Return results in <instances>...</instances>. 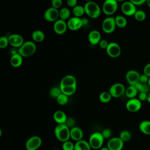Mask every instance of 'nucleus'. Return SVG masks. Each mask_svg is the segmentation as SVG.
Here are the masks:
<instances>
[{
	"label": "nucleus",
	"instance_id": "obj_1",
	"mask_svg": "<svg viewBox=\"0 0 150 150\" xmlns=\"http://www.w3.org/2000/svg\"><path fill=\"white\" fill-rule=\"evenodd\" d=\"M56 138L60 142H64L70 138V129L65 124H57L54 130Z\"/></svg>",
	"mask_w": 150,
	"mask_h": 150
},
{
	"label": "nucleus",
	"instance_id": "obj_2",
	"mask_svg": "<svg viewBox=\"0 0 150 150\" xmlns=\"http://www.w3.org/2000/svg\"><path fill=\"white\" fill-rule=\"evenodd\" d=\"M85 13L91 18L98 17L101 13L99 5L94 1H87L84 5Z\"/></svg>",
	"mask_w": 150,
	"mask_h": 150
},
{
	"label": "nucleus",
	"instance_id": "obj_3",
	"mask_svg": "<svg viewBox=\"0 0 150 150\" xmlns=\"http://www.w3.org/2000/svg\"><path fill=\"white\" fill-rule=\"evenodd\" d=\"M36 50V46L35 43L32 41H26L19 48L18 53L22 57H26L30 56Z\"/></svg>",
	"mask_w": 150,
	"mask_h": 150
},
{
	"label": "nucleus",
	"instance_id": "obj_4",
	"mask_svg": "<svg viewBox=\"0 0 150 150\" xmlns=\"http://www.w3.org/2000/svg\"><path fill=\"white\" fill-rule=\"evenodd\" d=\"M104 138L101 132H95L92 133L88 139L89 144L94 150H99L103 147Z\"/></svg>",
	"mask_w": 150,
	"mask_h": 150
},
{
	"label": "nucleus",
	"instance_id": "obj_5",
	"mask_svg": "<svg viewBox=\"0 0 150 150\" xmlns=\"http://www.w3.org/2000/svg\"><path fill=\"white\" fill-rule=\"evenodd\" d=\"M42 143V139L39 136H32L28 138L25 143L26 150H37L40 148Z\"/></svg>",
	"mask_w": 150,
	"mask_h": 150
},
{
	"label": "nucleus",
	"instance_id": "obj_6",
	"mask_svg": "<svg viewBox=\"0 0 150 150\" xmlns=\"http://www.w3.org/2000/svg\"><path fill=\"white\" fill-rule=\"evenodd\" d=\"M118 8V3L115 0H106L103 5V12L107 15L114 14Z\"/></svg>",
	"mask_w": 150,
	"mask_h": 150
},
{
	"label": "nucleus",
	"instance_id": "obj_7",
	"mask_svg": "<svg viewBox=\"0 0 150 150\" xmlns=\"http://www.w3.org/2000/svg\"><path fill=\"white\" fill-rule=\"evenodd\" d=\"M103 30L107 33H112L116 27L115 18L114 17H107L105 18L101 25Z\"/></svg>",
	"mask_w": 150,
	"mask_h": 150
},
{
	"label": "nucleus",
	"instance_id": "obj_8",
	"mask_svg": "<svg viewBox=\"0 0 150 150\" xmlns=\"http://www.w3.org/2000/svg\"><path fill=\"white\" fill-rule=\"evenodd\" d=\"M105 50L108 55L112 58L118 57L121 52V49L120 45L115 42L109 43Z\"/></svg>",
	"mask_w": 150,
	"mask_h": 150
},
{
	"label": "nucleus",
	"instance_id": "obj_9",
	"mask_svg": "<svg viewBox=\"0 0 150 150\" xmlns=\"http://www.w3.org/2000/svg\"><path fill=\"white\" fill-rule=\"evenodd\" d=\"M125 91L124 86L120 83L113 84L109 89V93L112 97H120L125 93Z\"/></svg>",
	"mask_w": 150,
	"mask_h": 150
},
{
	"label": "nucleus",
	"instance_id": "obj_10",
	"mask_svg": "<svg viewBox=\"0 0 150 150\" xmlns=\"http://www.w3.org/2000/svg\"><path fill=\"white\" fill-rule=\"evenodd\" d=\"M124 142L120 137H113L108 139L107 146L110 150H122Z\"/></svg>",
	"mask_w": 150,
	"mask_h": 150
},
{
	"label": "nucleus",
	"instance_id": "obj_11",
	"mask_svg": "<svg viewBox=\"0 0 150 150\" xmlns=\"http://www.w3.org/2000/svg\"><path fill=\"white\" fill-rule=\"evenodd\" d=\"M44 18L48 22H56L59 18V11L52 6L50 7L45 11Z\"/></svg>",
	"mask_w": 150,
	"mask_h": 150
},
{
	"label": "nucleus",
	"instance_id": "obj_12",
	"mask_svg": "<svg viewBox=\"0 0 150 150\" xmlns=\"http://www.w3.org/2000/svg\"><path fill=\"white\" fill-rule=\"evenodd\" d=\"M141 101L135 98L129 99L126 103V108L131 112H137L141 109Z\"/></svg>",
	"mask_w": 150,
	"mask_h": 150
},
{
	"label": "nucleus",
	"instance_id": "obj_13",
	"mask_svg": "<svg viewBox=\"0 0 150 150\" xmlns=\"http://www.w3.org/2000/svg\"><path fill=\"white\" fill-rule=\"evenodd\" d=\"M121 11L127 16H134L136 12V6L130 1H125L121 5Z\"/></svg>",
	"mask_w": 150,
	"mask_h": 150
},
{
	"label": "nucleus",
	"instance_id": "obj_14",
	"mask_svg": "<svg viewBox=\"0 0 150 150\" xmlns=\"http://www.w3.org/2000/svg\"><path fill=\"white\" fill-rule=\"evenodd\" d=\"M140 74L139 73L134 70H130L128 71L125 75L126 80L129 86H134L139 82Z\"/></svg>",
	"mask_w": 150,
	"mask_h": 150
},
{
	"label": "nucleus",
	"instance_id": "obj_15",
	"mask_svg": "<svg viewBox=\"0 0 150 150\" xmlns=\"http://www.w3.org/2000/svg\"><path fill=\"white\" fill-rule=\"evenodd\" d=\"M67 28V23L66 21L60 19L54 22L53 24V30L55 33L58 35L64 34L66 32Z\"/></svg>",
	"mask_w": 150,
	"mask_h": 150
},
{
	"label": "nucleus",
	"instance_id": "obj_16",
	"mask_svg": "<svg viewBox=\"0 0 150 150\" xmlns=\"http://www.w3.org/2000/svg\"><path fill=\"white\" fill-rule=\"evenodd\" d=\"M9 44L14 47H20L24 43L23 38L18 34H12L8 37Z\"/></svg>",
	"mask_w": 150,
	"mask_h": 150
},
{
	"label": "nucleus",
	"instance_id": "obj_17",
	"mask_svg": "<svg viewBox=\"0 0 150 150\" xmlns=\"http://www.w3.org/2000/svg\"><path fill=\"white\" fill-rule=\"evenodd\" d=\"M67 23L68 28L71 30H78L83 26L81 19L76 16L70 18Z\"/></svg>",
	"mask_w": 150,
	"mask_h": 150
},
{
	"label": "nucleus",
	"instance_id": "obj_18",
	"mask_svg": "<svg viewBox=\"0 0 150 150\" xmlns=\"http://www.w3.org/2000/svg\"><path fill=\"white\" fill-rule=\"evenodd\" d=\"M83 138V132L78 127H74L70 129V138L76 142L82 140Z\"/></svg>",
	"mask_w": 150,
	"mask_h": 150
},
{
	"label": "nucleus",
	"instance_id": "obj_19",
	"mask_svg": "<svg viewBox=\"0 0 150 150\" xmlns=\"http://www.w3.org/2000/svg\"><path fill=\"white\" fill-rule=\"evenodd\" d=\"M76 79L73 75L65 76L62 80L60 83V87L76 86Z\"/></svg>",
	"mask_w": 150,
	"mask_h": 150
},
{
	"label": "nucleus",
	"instance_id": "obj_20",
	"mask_svg": "<svg viewBox=\"0 0 150 150\" xmlns=\"http://www.w3.org/2000/svg\"><path fill=\"white\" fill-rule=\"evenodd\" d=\"M88 39L89 42L93 45L99 44L101 40V34L98 30H93L88 33Z\"/></svg>",
	"mask_w": 150,
	"mask_h": 150
},
{
	"label": "nucleus",
	"instance_id": "obj_21",
	"mask_svg": "<svg viewBox=\"0 0 150 150\" xmlns=\"http://www.w3.org/2000/svg\"><path fill=\"white\" fill-rule=\"evenodd\" d=\"M53 120L58 124H65L67 119V116L64 111L61 110H57L53 114Z\"/></svg>",
	"mask_w": 150,
	"mask_h": 150
},
{
	"label": "nucleus",
	"instance_id": "obj_22",
	"mask_svg": "<svg viewBox=\"0 0 150 150\" xmlns=\"http://www.w3.org/2000/svg\"><path fill=\"white\" fill-rule=\"evenodd\" d=\"M23 57L19 53H13L10 59V63L13 67H18L21 66L23 61Z\"/></svg>",
	"mask_w": 150,
	"mask_h": 150
},
{
	"label": "nucleus",
	"instance_id": "obj_23",
	"mask_svg": "<svg viewBox=\"0 0 150 150\" xmlns=\"http://www.w3.org/2000/svg\"><path fill=\"white\" fill-rule=\"evenodd\" d=\"M91 148L88 141L82 139L76 142L74 150H91Z\"/></svg>",
	"mask_w": 150,
	"mask_h": 150
},
{
	"label": "nucleus",
	"instance_id": "obj_24",
	"mask_svg": "<svg viewBox=\"0 0 150 150\" xmlns=\"http://www.w3.org/2000/svg\"><path fill=\"white\" fill-rule=\"evenodd\" d=\"M140 131L145 135H150V121L144 120L139 125Z\"/></svg>",
	"mask_w": 150,
	"mask_h": 150
},
{
	"label": "nucleus",
	"instance_id": "obj_25",
	"mask_svg": "<svg viewBox=\"0 0 150 150\" xmlns=\"http://www.w3.org/2000/svg\"><path fill=\"white\" fill-rule=\"evenodd\" d=\"M45 38V33L40 30H36L32 33V38L36 42H42Z\"/></svg>",
	"mask_w": 150,
	"mask_h": 150
},
{
	"label": "nucleus",
	"instance_id": "obj_26",
	"mask_svg": "<svg viewBox=\"0 0 150 150\" xmlns=\"http://www.w3.org/2000/svg\"><path fill=\"white\" fill-rule=\"evenodd\" d=\"M138 93V91L134 86H129L125 89V91L126 96L129 99L134 98L137 96Z\"/></svg>",
	"mask_w": 150,
	"mask_h": 150
},
{
	"label": "nucleus",
	"instance_id": "obj_27",
	"mask_svg": "<svg viewBox=\"0 0 150 150\" xmlns=\"http://www.w3.org/2000/svg\"><path fill=\"white\" fill-rule=\"evenodd\" d=\"M115 21L116 26L121 28L125 27L127 24V21L126 18L121 15L116 16L115 17Z\"/></svg>",
	"mask_w": 150,
	"mask_h": 150
},
{
	"label": "nucleus",
	"instance_id": "obj_28",
	"mask_svg": "<svg viewBox=\"0 0 150 150\" xmlns=\"http://www.w3.org/2000/svg\"><path fill=\"white\" fill-rule=\"evenodd\" d=\"M72 12H73V14L74 15V16L80 18V16H83L85 13L84 8L83 6L77 5L73 8Z\"/></svg>",
	"mask_w": 150,
	"mask_h": 150
},
{
	"label": "nucleus",
	"instance_id": "obj_29",
	"mask_svg": "<svg viewBox=\"0 0 150 150\" xmlns=\"http://www.w3.org/2000/svg\"><path fill=\"white\" fill-rule=\"evenodd\" d=\"M61 89V91L62 93L66 94V96H71L76 91V86H67V87H60Z\"/></svg>",
	"mask_w": 150,
	"mask_h": 150
},
{
	"label": "nucleus",
	"instance_id": "obj_30",
	"mask_svg": "<svg viewBox=\"0 0 150 150\" xmlns=\"http://www.w3.org/2000/svg\"><path fill=\"white\" fill-rule=\"evenodd\" d=\"M70 11L67 8H63L59 11V18L60 19L66 21L68 19L70 16Z\"/></svg>",
	"mask_w": 150,
	"mask_h": 150
},
{
	"label": "nucleus",
	"instance_id": "obj_31",
	"mask_svg": "<svg viewBox=\"0 0 150 150\" xmlns=\"http://www.w3.org/2000/svg\"><path fill=\"white\" fill-rule=\"evenodd\" d=\"M111 98L112 96L109 91H103L101 93L99 96V100L103 103H108L111 100Z\"/></svg>",
	"mask_w": 150,
	"mask_h": 150
},
{
	"label": "nucleus",
	"instance_id": "obj_32",
	"mask_svg": "<svg viewBox=\"0 0 150 150\" xmlns=\"http://www.w3.org/2000/svg\"><path fill=\"white\" fill-rule=\"evenodd\" d=\"M135 20L139 22L144 21L146 18V13L142 10H137L134 15Z\"/></svg>",
	"mask_w": 150,
	"mask_h": 150
},
{
	"label": "nucleus",
	"instance_id": "obj_33",
	"mask_svg": "<svg viewBox=\"0 0 150 150\" xmlns=\"http://www.w3.org/2000/svg\"><path fill=\"white\" fill-rule=\"evenodd\" d=\"M124 142H127L129 141L132 137L131 133L128 130H123L120 134L119 137Z\"/></svg>",
	"mask_w": 150,
	"mask_h": 150
},
{
	"label": "nucleus",
	"instance_id": "obj_34",
	"mask_svg": "<svg viewBox=\"0 0 150 150\" xmlns=\"http://www.w3.org/2000/svg\"><path fill=\"white\" fill-rule=\"evenodd\" d=\"M57 102L59 104L61 105H65L68 102V96L63 93H61L57 98H56Z\"/></svg>",
	"mask_w": 150,
	"mask_h": 150
},
{
	"label": "nucleus",
	"instance_id": "obj_35",
	"mask_svg": "<svg viewBox=\"0 0 150 150\" xmlns=\"http://www.w3.org/2000/svg\"><path fill=\"white\" fill-rule=\"evenodd\" d=\"M62 93V91H61V89L59 87H52L50 90V91H49V94H50V96L52 97H53V98H57L60 94Z\"/></svg>",
	"mask_w": 150,
	"mask_h": 150
},
{
	"label": "nucleus",
	"instance_id": "obj_36",
	"mask_svg": "<svg viewBox=\"0 0 150 150\" xmlns=\"http://www.w3.org/2000/svg\"><path fill=\"white\" fill-rule=\"evenodd\" d=\"M62 148L63 150H74V144H73L72 142H71L69 140V141L63 142Z\"/></svg>",
	"mask_w": 150,
	"mask_h": 150
},
{
	"label": "nucleus",
	"instance_id": "obj_37",
	"mask_svg": "<svg viewBox=\"0 0 150 150\" xmlns=\"http://www.w3.org/2000/svg\"><path fill=\"white\" fill-rule=\"evenodd\" d=\"M9 44L8 37L1 36L0 38V47L1 49H4L7 47Z\"/></svg>",
	"mask_w": 150,
	"mask_h": 150
},
{
	"label": "nucleus",
	"instance_id": "obj_38",
	"mask_svg": "<svg viewBox=\"0 0 150 150\" xmlns=\"http://www.w3.org/2000/svg\"><path fill=\"white\" fill-rule=\"evenodd\" d=\"M102 135L103 136L104 139H110L111 138V135H112V131L109 128H105L103 130V131L101 132Z\"/></svg>",
	"mask_w": 150,
	"mask_h": 150
},
{
	"label": "nucleus",
	"instance_id": "obj_39",
	"mask_svg": "<svg viewBox=\"0 0 150 150\" xmlns=\"http://www.w3.org/2000/svg\"><path fill=\"white\" fill-rule=\"evenodd\" d=\"M139 93H145L148 94L150 92V87L149 84H142L141 88L138 91Z\"/></svg>",
	"mask_w": 150,
	"mask_h": 150
},
{
	"label": "nucleus",
	"instance_id": "obj_40",
	"mask_svg": "<svg viewBox=\"0 0 150 150\" xmlns=\"http://www.w3.org/2000/svg\"><path fill=\"white\" fill-rule=\"evenodd\" d=\"M65 124L70 128H73L75 125V120L74 118H67V120H66V122L65 123Z\"/></svg>",
	"mask_w": 150,
	"mask_h": 150
},
{
	"label": "nucleus",
	"instance_id": "obj_41",
	"mask_svg": "<svg viewBox=\"0 0 150 150\" xmlns=\"http://www.w3.org/2000/svg\"><path fill=\"white\" fill-rule=\"evenodd\" d=\"M62 0H52L51 2L52 7L58 9L62 5Z\"/></svg>",
	"mask_w": 150,
	"mask_h": 150
},
{
	"label": "nucleus",
	"instance_id": "obj_42",
	"mask_svg": "<svg viewBox=\"0 0 150 150\" xmlns=\"http://www.w3.org/2000/svg\"><path fill=\"white\" fill-rule=\"evenodd\" d=\"M149 79V77H148L146 75H145L144 74H141V75H140V77H139V82H140L142 84H147L148 83Z\"/></svg>",
	"mask_w": 150,
	"mask_h": 150
},
{
	"label": "nucleus",
	"instance_id": "obj_43",
	"mask_svg": "<svg viewBox=\"0 0 150 150\" xmlns=\"http://www.w3.org/2000/svg\"><path fill=\"white\" fill-rule=\"evenodd\" d=\"M108 44H109V43H108V42L107 40L102 39V40H100V42L99 43V46H100V48L106 49L107 46H108Z\"/></svg>",
	"mask_w": 150,
	"mask_h": 150
},
{
	"label": "nucleus",
	"instance_id": "obj_44",
	"mask_svg": "<svg viewBox=\"0 0 150 150\" xmlns=\"http://www.w3.org/2000/svg\"><path fill=\"white\" fill-rule=\"evenodd\" d=\"M148 94L145 93H139L138 99L141 101H144L147 100Z\"/></svg>",
	"mask_w": 150,
	"mask_h": 150
},
{
	"label": "nucleus",
	"instance_id": "obj_45",
	"mask_svg": "<svg viewBox=\"0 0 150 150\" xmlns=\"http://www.w3.org/2000/svg\"><path fill=\"white\" fill-rule=\"evenodd\" d=\"M144 74L150 77V63L146 64L144 68Z\"/></svg>",
	"mask_w": 150,
	"mask_h": 150
},
{
	"label": "nucleus",
	"instance_id": "obj_46",
	"mask_svg": "<svg viewBox=\"0 0 150 150\" xmlns=\"http://www.w3.org/2000/svg\"><path fill=\"white\" fill-rule=\"evenodd\" d=\"M131 2L135 6H141L146 3V0H131Z\"/></svg>",
	"mask_w": 150,
	"mask_h": 150
},
{
	"label": "nucleus",
	"instance_id": "obj_47",
	"mask_svg": "<svg viewBox=\"0 0 150 150\" xmlns=\"http://www.w3.org/2000/svg\"><path fill=\"white\" fill-rule=\"evenodd\" d=\"M67 4L69 6L73 7V8L76 5H77V0H67Z\"/></svg>",
	"mask_w": 150,
	"mask_h": 150
},
{
	"label": "nucleus",
	"instance_id": "obj_48",
	"mask_svg": "<svg viewBox=\"0 0 150 150\" xmlns=\"http://www.w3.org/2000/svg\"><path fill=\"white\" fill-rule=\"evenodd\" d=\"M81 21H82V23H83V25H86L88 22V21L87 18H83V19H81Z\"/></svg>",
	"mask_w": 150,
	"mask_h": 150
},
{
	"label": "nucleus",
	"instance_id": "obj_49",
	"mask_svg": "<svg viewBox=\"0 0 150 150\" xmlns=\"http://www.w3.org/2000/svg\"><path fill=\"white\" fill-rule=\"evenodd\" d=\"M146 101L150 103V92L148 94V97H147V100Z\"/></svg>",
	"mask_w": 150,
	"mask_h": 150
},
{
	"label": "nucleus",
	"instance_id": "obj_50",
	"mask_svg": "<svg viewBox=\"0 0 150 150\" xmlns=\"http://www.w3.org/2000/svg\"><path fill=\"white\" fill-rule=\"evenodd\" d=\"M99 150H110V149L108 148L107 146H106V147H102Z\"/></svg>",
	"mask_w": 150,
	"mask_h": 150
},
{
	"label": "nucleus",
	"instance_id": "obj_51",
	"mask_svg": "<svg viewBox=\"0 0 150 150\" xmlns=\"http://www.w3.org/2000/svg\"><path fill=\"white\" fill-rule=\"evenodd\" d=\"M147 5L150 8V0H146V2Z\"/></svg>",
	"mask_w": 150,
	"mask_h": 150
},
{
	"label": "nucleus",
	"instance_id": "obj_52",
	"mask_svg": "<svg viewBox=\"0 0 150 150\" xmlns=\"http://www.w3.org/2000/svg\"><path fill=\"white\" fill-rule=\"evenodd\" d=\"M52 150H60L58 148H53V149H52Z\"/></svg>",
	"mask_w": 150,
	"mask_h": 150
},
{
	"label": "nucleus",
	"instance_id": "obj_53",
	"mask_svg": "<svg viewBox=\"0 0 150 150\" xmlns=\"http://www.w3.org/2000/svg\"><path fill=\"white\" fill-rule=\"evenodd\" d=\"M148 84H149V87H150V77H149V81H148Z\"/></svg>",
	"mask_w": 150,
	"mask_h": 150
}]
</instances>
